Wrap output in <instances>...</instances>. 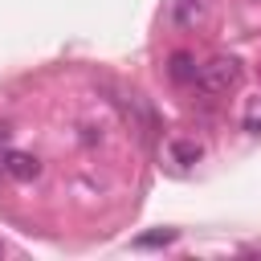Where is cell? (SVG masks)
I'll return each mask as SVG.
<instances>
[{"label": "cell", "mask_w": 261, "mask_h": 261, "mask_svg": "<svg viewBox=\"0 0 261 261\" xmlns=\"http://www.w3.org/2000/svg\"><path fill=\"white\" fill-rule=\"evenodd\" d=\"M241 61L237 57H224V53H216V57H208L200 69H196V90L200 94H208V98H224V94H232L237 86H241Z\"/></svg>", "instance_id": "cell-1"}, {"label": "cell", "mask_w": 261, "mask_h": 261, "mask_svg": "<svg viewBox=\"0 0 261 261\" xmlns=\"http://www.w3.org/2000/svg\"><path fill=\"white\" fill-rule=\"evenodd\" d=\"M4 171H8L12 179H37L41 163H37V155H29V151H8V155H4Z\"/></svg>", "instance_id": "cell-2"}, {"label": "cell", "mask_w": 261, "mask_h": 261, "mask_svg": "<svg viewBox=\"0 0 261 261\" xmlns=\"http://www.w3.org/2000/svg\"><path fill=\"white\" fill-rule=\"evenodd\" d=\"M167 155H171V163H179V167H192V163L204 155V147H200L196 139H171V143H167Z\"/></svg>", "instance_id": "cell-3"}, {"label": "cell", "mask_w": 261, "mask_h": 261, "mask_svg": "<svg viewBox=\"0 0 261 261\" xmlns=\"http://www.w3.org/2000/svg\"><path fill=\"white\" fill-rule=\"evenodd\" d=\"M196 61H192V53H171V61H167V73L175 77V82H196Z\"/></svg>", "instance_id": "cell-4"}, {"label": "cell", "mask_w": 261, "mask_h": 261, "mask_svg": "<svg viewBox=\"0 0 261 261\" xmlns=\"http://www.w3.org/2000/svg\"><path fill=\"white\" fill-rule=\"evenodd\" d=\"M171 16H175L179 24H196V20L204 16V4H200V0H171Z\"/></svg>", "instance_id": "cell-5"}, {"label": "cell", "mask_w": 261, "mask_h": 261, "mask_svg": "<svg viewBox=\"0 0 261 261\" xmlns=\"http://www.w3.org/2000/svg\"><path fill=\"white\" fill-rule=\"evenodd\" d=\"M175 241V228H163V232H147V237H139L135 245L139 249H155V245H171Z\"/></svg>", "instance_id": "cell-6"}, {"label": "cell", "mask_w": 261, "mask_h": 261, "mask_svg": "<svg viewBox=\"0 0 261 261\" xmlns=\"http://www.w3.org/2000/svg\"><path fill=\"white\" fill-rule=\"evenodd\" d=\"M245 130H261V98H253L245 106Z\"/></svg>", "instance_id": "cell-7"}, {"label": "cell", "mask_w": 261, "mask_h": 261, "mask_svg": "<svg viewBox=\"0 0 261 261\" xmlns=\"http://www.w3.org/2000/svg\"><path fill=\"white\" fill-rule=\"evenodd\" d=\"M0 253H4V245H0Z\"/></svg>", "instance_id": "cell-8"}]
</instances>
